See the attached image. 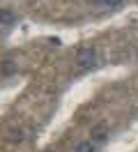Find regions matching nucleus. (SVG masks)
I'll use <instances>...</instances> for the list:
<instances>
[{
	"label": "nucleus",
	"instance_id": "nucleus-1",
	"mask_svg": "<svg viewBox=\"0 0 138 152\" xmlns=\"http://www.w3.org/2000/svg\"><path fill=\"white\" fill-rule=\"evenodd\" d=\"M76 62L83 67V69H90V67H94V51L92 48H81L78 53H76Z\"/></svg>",
	"mask_w": 138,
	"mask_h": 152
},
{
	"label": "nucleus",
	"instance_id": "nucleus-2",
	"mask_svg": "<svg viewBox=\"0 0 138 152\" xmlns=\"http://www.w3.org/2000/svg\"><path fill=\"white\" fill-rule=\"evenodd\" d=\"M14 21H16V16H14L12 12L0 10V23H2V26H14Z\"/></svg>",
	"mask_w": 138,
	"mask_h": 152
},
{
	"label": "nucleus",
	"instance_id": "nucleus-3",
	"mask_svg": "<svg viewBox=\"0 0 138 152\" xmlns=\"http://www.w3.org/2000/svg\"><path fill=\"white\" fill-rule=\"evenodd\" d=\"M74 152H97V150H94V143H88V141H85V143H78Z\"/></svg>",
	"mask_w": 138,
	"mask_h": 152
},
{
	"label": "nucleus",
	"instance_id": "nucleus-4",
	"mask_svg": "<svg viewBox=\"0 0 138 152\" xmlns=\"http://www.w3.org/2000/svg\"><path fill=\"white\" fill-rule=\"evenodd\" d=\"M97 2H101V5H106V7H118L122 0H97Z\"/></svg>",
	"mask_w": 138,
	"mask_h": 152
},
{
	"label": "nucleus",
	"instance_id": "nucleus-5",
	"mask_svg": "<svg viewBox=\"0 0 138 152\" xmlns=\"http://www.w3.org/2000/svg\"><path fill=\"white\" fill-rule=\"evenodd\" d=\"M92 136H94V138H104V127H97V129H94V134H92Z\"/></svg>",
	"mask_w": 138,
	"mask_h": 152
}]
</instances>
